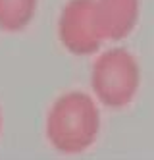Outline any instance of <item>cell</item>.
Listing matches in <instances>:
<instances>
[{"label": "cell", "mask_w": 154, "mask_h": 160, "mask_svg": "<svg viewBox=\"0 0 154 160\" xmlns=\"http://www.w3.org/2000/svg\"><path fill=\"white\" fill-rule=\"evenodd\" d=\"M100 104L91 93L66 91L58 97L44 120V137L56 152L77 156L87 152L100 135Z\"/></svg>", "instance_id": "cell-1"}, {"label": "cell", "mask_w": 154, "mask_h": 160, "mask_svg": "<svg viewBox=\"0 0 154 160\" xmlns=\"http://www.w3.org/2000/svg\"><path fill=\"white\" fill-rule=\"evenodd\" d=\"M141 89V66L125 47L102 50L91 66V91L98 104L123 110L135 100Z\"/></svg>", "instance_id": "cell-2"}, {"label": "cell", "mask_w": 154, "mask_h": 160, "mask_svg": "<svg viewBox=\"0 0 154 160\" xmlns=\"http://www.w3.org/2000/svg\"><path fill=\"white\" fill-rule=\"evenodd\" d=\"M56 35L69 54L81 58L97 54L106 41L94 16V0H67L58 16Z\"/></svg>", "instance_id": "cell-3"}, {"label": "cell", "mask_w": 154, "mask_h": 160, "mask_svg": "<svg viewBox=\"0 0 154 160\" xmlns=\"http://www.w3.org/2000/svg\"><path fill=\"white\" fill-rule=\"evenodd\" d=\"M94 16L104 41L120 42L139 23L141 0H94Z\"/></svg>", "instance_id": "cell-4"}, {"label": "cell", "mask_w": 154, "mask_h": 160, "mask_svg": "<svg viewBox=\"0 0 154 160\" xmlns=\"http://www.w3.org/2000/svg\"><path fill=\"white\" fill-rule=\"evenodd\" d=\"M39 12V0H0V31L14 35L25 31Z\"/></svg>", "instance_id": "cell-5"}, {"label": "cell", "mask_w": 154, "mask_h": 160, "mask_svg": "<svg viewBox=\"0 0 154 160\" xmlns=\"http://www.w3.org/2000/svg\"><path fill=\"white\" fill-rule=\"evenodd\" d=\"M2 129H4V116H2V108H0V137H2Z\"/></svg>", "instance_id": "cell-6"}]
</instances>
